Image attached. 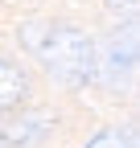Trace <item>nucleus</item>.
Returning <instances> with one entry per match:
<instances>
[{
    "label": "nucleus",
    "instance_id": "6",
    "mask_svg": "<svg viewBox=\"0 0 140 148\" xmlns=\"http://www.w3.org/2000/svg\"><path fill=\"white\" fill-rule=\"evenodd\" d=\"M107 8H115V12H132L136 8V0H103Z\"/></svg>",
    "mask_w": 140,
    "mask_h": 148
},
{
    "label": "nucleus",
    "instance_id": "4",
    "mask_svg": "<svg viewBox=\"0 0 140 148\" xmlns=\"http://www.w3.org/2000/svg\"><path fill=\"white\" fill-rule=\"evenodd\" d=\"M25 90H29V78H25V70L16 66V62H0V111H12V107H21Z\"/></svg>",
    "mask_w": 140,
    "mask_h": 148
},
{
    "label": "nucleus",
    "instance_id": "3",
    "mask_svg": "<svg viewBox=\"0 0 140 148\" xmlns=\"http://www.w3.org/2000/svg\"><path fill=\"white\" fill-rule=\"evenodd\" d=\"M103 66H107V74H111V78H115V74H128L132 66H136V29L128 25L124 29V37H111V41H107V53H103V58H99Z\"/></svg>",
    "mask_w": 140,
    "mask_h": 148
},
{
    "label": "nucleus",
    "instance_id": "1",
    "mask_svg": "<svg viewBox=\"0 0 140 148\" xmlns=\"http://www.w3.org/2000/svg\"><path fill=\"white\" fill-rule=\"evenodd\" d=\"M21 45L66 86H91L99 78V49H95L91 37L82 29H74V25L25 21L21 25Z\"/></svg>",
    "mask_w": 140,
    "mask_h": 148
},
{
    "label": "nucleus",
    "instance_id": "5",
    "mask_svg": "<svg viewBox=\"0 0 140 148\" xmlns=\"http://www.w3.org/2000/svg\"><path fill=\"white\" fill-rule=\"evenodd\" d=\"M86 148H136L132 132H119V127H111V132H99Z\"/></svg>",
    "mask_w": 140,
    "mask_h": 148
},
{
    "label": "nucleus",
    "instance_id": "2",
    "mask_svg": "<svg viewBox=\"0 0 140 148\" xmlns=\"http://www.w3.org/2000/svg\"><path fill=\"white\" fill-rule=\"evenodd\" d=\"M45 132H49V115H45V111L16 115L8 123H0V148H33Z\"/></svg>",
    "mask_w": 140,
    "mask_h": 148
}]
</instances>
